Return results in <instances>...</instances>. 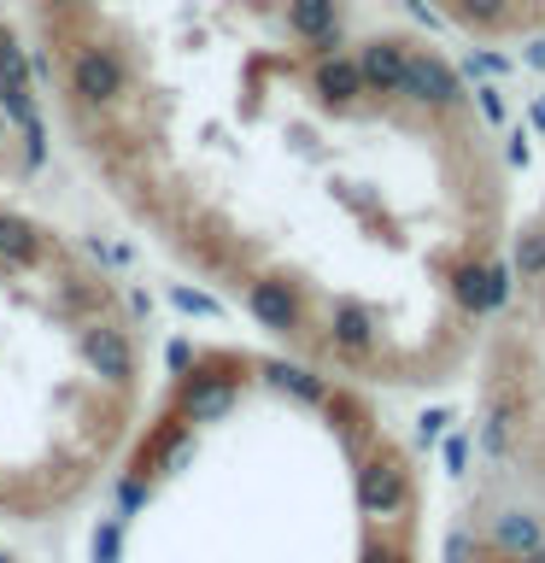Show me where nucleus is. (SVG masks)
<instances>
[{"mask_svg": "<svg viewBox=\"0 0 545 563\" xmlns=\"http://www.w3.org/2000/svg\"><path fill=\"white\" fill-rule=\"evenodd\" d=\"M446 294L464 317H492L516 299V271H510V258L464 253V258L446 264Z\"/></svg>", "mask_w": 545, "mask_h": 563, "instance_id": "obj_1", "label": "nucleus"}, {"mask_svg": "<svg viewBox=\"0 0 545 563\" xmlns=\"http://www.w3.org/2000/svg\"><path fill=\"white\" fill-rule=\"evenodd\" d=\"M352 493H358V510L364 517H376V522H393L411 510V464H404L399 452H364L358 457V470H352Z\"/></svg>", "mask_w": 545, "mask_h": 563, "instance_id": "obj_2", "label": "nucleus"}, {"mask_svg": "<svg viewBox=\"0 0 545 563\" xmlns=\"http://www.w3.org/2000/svg\"><path fill=\"white\" fill-rule=\"evenodd\" d=\"M399 100L416 106V112H457V106L469 100V88L452 70V59H440V53H429V47H411V53H404Z\"/></svg>", "mask_w": 545, "mask_h": 563, "instance_id": "obj_3", "label": "nucleus"}, {"mask_svg": "<svg viewBox=\"0 0 545 563\" xmlns=\"http://www.w3.org/2000/svg\"><path fill=\"white\" fill-rule=\"evenodd\" d=\"M246 311H253L270 334H288V341L305 334V294H299L288 276H253L246 282Z\"/></svg>", "mask_w": 545, "mask_h": 563, "instance_id": "obj_4", "label": "nucleus"}, {"mask_svg": "<svg viewBox=\"0 0 545 563\" xmlns=\"http://www.w3.org/2000/svg\"><path fill=\"white\" fill-rule=\"evenodd\" d=\"M70 88H77L82 106H112V100H123L130 70H123L118 47H100V42L77 47V59H70Z\"/></svg>", "mask_w": 545, "mask_h": 563, "instance_id": "obj_5", "label": "nucleus"}, {"mask_svg": "<svg viewBox=\"0 0 545 563\" xmlns=\"http://www.w3.org/2000/svg\"><path fill=\"white\" fill-rule=\"evenodd\" d=\"M77 346H82V364L94 369L105 387L123 394V387L135 382V346H130V334H123L118 323H88Z\"/></svg>", "mask_w": 545, "mask_h": 563, "instance_id": "obj_6", "label": "nucleus"}, {"mask_svg": "<svg viewBox=\"0 0 545 563\" xmlns=\"http://www.w3.org/2000/svg\"><path fill=\"white\" fill-rule=\"evenodd\" d=\"M329 346L341 352L346 364H376V352H381L376 311L358 306V299H334L329 306Z\"/></svg>", "mask_w": 545, "mask_h": 563, "instance_id": "obj_7", "label": "nucleus"}, {"mask_svg": "<svg viewBox=\"0 0 545 563\" xmlns=\"http://www.w3.org/2000/svg\"><path fill=\"white\" fill-rule=\"evenodd\" d=\"M404 53H411V42L404 35H369V42H358V70H364V88L376 100H399V82H404Z\"/></svg>", "mask_w": 545, "mask_h": 563, "instance_id": "obj_8", "label": "nucleus"}, {"mask_svg": "<svg viewBox=\"0 0 545 563\" xmlns=\"http://www.w3.org/2000/svg\"><path fill=\"white\" fill-rule=\"evenodd\" d=\"M288 35L305 42L316 59L341 53V0H288Z\"/></svg>", "mask_w": 545, "mask_h": 563, "instance_id": "obj_9", "label": "nucleus"}, {"mask_svg": "<svg viewBox=\"0 0 545 563\" xmlns=\"http://www.w3.org/2000/svg\"><path fill=\"white\" fill-rule=\"evenodd\" d=\"M311 95L329 106V112H346V106H358L369 88H364V70L352 53H329V59L311 65Z\"/></svg>", "mask_w": 545, "mask_h": 563, "instance_id": "obj_10", "label": "nucleus"}, {"mask_svg": "<svg viewBox=\"0 0 545 563\" xmlns=\"http://www.w3.org/2000/svg\"><path fill=\"white\" fill-rule=\"evenodd\" d=\"M540 540H545V522L534 510H499V517L487 522V545H492V558H504V563L527 558Z\"/></svg>", "mask_w": 545, "mask_h": 563, "instance_id": "obj_11", "label": "nucleus"}, {"mask_svg": "<svg viewBox=\"0 0 545 563\" xmlns=\"http://www.w3.org/2000/svg\"><path fill=\"white\" fill-rule=\"evenodd\" d=\"M258 376L276 387V394H288V399H299V405H316V411H323L329 405V394L334 387L316 376V369H305V364H288V358H264L258 364Z\"/></svg>", "mask_w": 545, "mask_h": 563, "instance_id": "obj_12", "label": "nucleus"}, {"mask_svg": "<svg viewBox=\"0 0 545 563\" xmlns=\"http://www.w3.org/2000/svg\"><path fill=\"white\" fill-rule=\"evenodd\" d=\"M0 258L12 264V271H35V264L47 258V235L24 218H12V211H0Z\"/></svg>", "mask_w": 545, "mask_h": 563, "instance_id": "obj_13", "label": "nucleus"}, {"mask_svg": "<svg viewBox=\"0 0 545 563\" xmlns=\"http://www.w3.org/2000/svg\"><path fill=\"white\" fill-rule=\"evenodd\" d=\"M446 12L464 24L469 35H492L516 18V0H446Z\"/></svg>", "mask_w": 545, "mask_h": 563, "instance_id": "obj_14", "label": "nucleus"}, {"mask_svg": "<svg viewBox=\"0 0 545 563\" xmlns=\"http://www.w3.org/2000/svg\"><path fill=\"white\" fill-rule=\"evenodd\" d=\"M510 271H516V288H545V223H534V229L516 235Z\"/></svg>", "mask_w": 545, "mask_h": 563, "instance_id": "obj_15", "label": "nucleus"}, {"mask_svg": "<svg viewBox=\"0 0 545 563\" xmlns=\"http://www.w3.org/2000/svg\"><path fill=\"white\" fill-rule=\"evenodd\" d=\"M170 299H176V306H182V311H193V317H223V306H218V299H211V294H193V288H170Z\"/></svg>", "mask_w": 545, "mask_h": 563, "instance_id": "obj_16", "label": "nucleus"}, {"mask_svg": "<svg viewBox=\"0 0 545 563\" xmlns=\"http://www.w3.org/2000/svg\"><path fill=\"white\" fill-rule=\"evenodd\" d=\"M446 563H475V534H464V528H457V534L446 540Z\"/></svg>", "mask_w": 545, "mask_h": 563, "instance_id": "obj_17", "label": "nucleus"}, {"mask_svg": "<svg viewBox=\"0 0 545 563\" xmlns=\"http://www.w3.org/2000/svg\"><path fill=\"white\" fill-rule=\"evenodd\" d=\"M165 358H170V369H176V376H182V369H193V346H188V341H170V352H165Z\"/></svg>", "mask_w": 545, "mask_h": 563, "instance_id": "obj_18", "label": "nucleus"}, {"mask_svg": "<svg viewBox=\"0 0 545 563\" xmlns=\"http://www.w3.org/2000/svg\"><path fill=\"white\" fill-rule=\"evenodd\" d=\"M47 7H59V12H77V7H94V0H47Z\"/></svg>", "mask_w": 545, "mask_h": 563, "instance_id": "obj_19", "label": "nucleus"}, {"mask_svg": "<svg viewBox=\"0 0 545 563\" xmlns=\"http://www.w3.org/2000/svg\"><path fill=\"white\" fill-rule=\"evenodd\" d=\"M516 563H545V540L534 545V552H527V558H516Z\"/></svg>", "mask_w": 545, "mask_h": 563, "instance_id": "obj_20", "label": "nucleus"}, {"mask_svg": "<svg viewBox=\"0 0 545 563\" xmlns=\"http://www.w3.org/2000/svg\"><path fill=\"white\" fill-rule=\"evenodd\" d=\"M534 123H540V130H545V100H540V106H534Z\"/></svg>", "mask_w": 545, "mask_h": 563, "instance_id": "obj_21", "label": "nucleus"}, {"mask_svg": "<svg viewBox=\"0 0 545 563\" xmlns=\"http://www.w3.org/2000/svg\"><path fill=\"white\" fill-rule=\"evenodd\" d=\"M0 141H7V118H0Z\"/></svg>", "mask_w": 545, "mask_h": 563, "instance_id": "obj_22", "label": "nucleus"}]
</instances>
